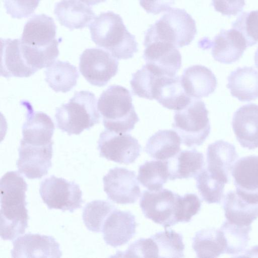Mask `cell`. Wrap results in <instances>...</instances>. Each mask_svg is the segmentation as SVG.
Returning <instances> with one entry per match:
<instances>
[{"label":"cell","instance_id":"obj_1","mask_svg":"<svg viewBox=\"0 0 258 258\" xmlns=\"http://www.w3.org/2000/svg\"><path fill=\"white\" fill-rule=\"evenodd\" d=\"M53 19L45 15H36L25 24L20 47L27 63L36 72L47 68L58 57L60 40L56 39Z\"/></svg>","mask_w":258,"mask_h":258},{"label":"cell","instance_id":"obj_2","mask_svg":"<svg viewBox=\"0 0 258 258\" xmlns=\"http://www.w3.org/2000/svg\"><path fill=\"white\" fill-rule=\"evenodd\" d=\"M27 188L25 179L17 171L7 172L1 178L0 233L3 240H13L28 227Z\"/></svg>","mask_w":258,"mask_h":258},{"label":"cell","instance_id":"obj_3","mask_svg":"<svg viewBox=\"0 0 258 258\" xmlns=\"http://www.w3.org/2000/svg\"><path fill=\"white\" fill-rule=\"evenodd\" d=\"M89 29L96 45L117 59L132 58L138 51L135 36L127 30L120 15L113 12H102L96 16Z\"/></svg>","mask_w":258,"mask_h":258},{"label":"cell","instance_id":"obj_4","mask_svg":"<svg viewBox=\"0 0 258 258\" xmlns=\"http://www.w3.org/2000/svg\"><path fill=\"white\" fill-rule=\"evenodd\" d=\"M97 108L105 129L126 133L139 121L128 90L119 85L109 86L101 94Z\"/></svg>","mask_w":258,"mask_h":258},{"label":"cell","instance_id":"obj_5","mask_svg":"<svg viewBox=\"0 0 258 258\" xmlns=\"http://www.w3.org/2000/svg\"><path fill=\"white\" fill-rule=\"evenodd\" d=\"M100 115L94 93L88 91L76 92L66 103L56 109L57 127L69 135H78L100 122Z\"/></svg>","mask_w":258,"mask_h":258},{"label":"cell","instance_id":"obj_6","mask_svg":"<svg viewBox=\"0 0 258 258\" xmlns=\"http://www.w3.org/2000/svg\"><path fill=\"white\" fill-rule=\"evenodd\" d=\"M196 33V22L191 16L184 9L171 8L148 28L144 44L160 41L182 47L189 44Z\"/></svg>","mask_w":258,"mask_h":258},{"label":"cell","instance_id":"obj_7","mask_svg":"<svg viewBox=\"0 0 258 258\" xmlns=\"http://www.w3.org/2000/svg\"><path fill=\"white\" fill-rule=\"evenodd\" d=\"M208 114L204 102L195 98L183 109L175 112L172 127L181 143L188 147L203 144L211 131Z\"/></svg>","mask_w":258,"mask_h":258},{"label":"cell","instance_id":"obj_8","mask_svg":"<svg viewBox=\"0 0 258 258\" xmlns=\"http://www.w3.org/2000/svg\"><path fill=\"white\" fill-rule=\"evenodd\" d=\"M39 193L43 202L49 209L73 213L81 208L84 203L79 184L54 175L41 181Z\"/></svg>","mask_w":258,"mask_h":258},{"label":"cell","instance_id":"obj_9","mask_svg":"<svg viewBox=\"0 0 258 258\" xmlns=\"http://www.w3.org/2000/svg\"><path fill=\"white\" fill-rule=\"evenodd\" d=\"M118 67L117 59L101 48L86 49L80 57V71L93 86H105L116 75Z\"/></svg>","mask_w":258,"mask_h":258},{"label":"cell","instance_id":"obj_10","mask_svg":"<svg viewBox=\"0 0 258 258\" xmlns=\"http://www.w3.org/2000/svg\"><path fill=\"white\" fill-rule=\"evenodd\" d=\"M178 194L161 188L156 191L145 190L140 201L144 216L166 229L177 223L176 219Z\"/></svg>","mask_w":258,"mask_h":258},{"label":"cell","instance_id":"obj_11","mask_svg":"<svg viewBox=\"0 0 258 258\" xmlns=\"http://www.w3.org/2000/svg\"><path fill=\"white\" fill-rule=\"evenodd\" d=\"M98 149L100 156L118 163L130 164L139 156L142 147L127 133H116L105 129L100 135Z\"/></svg>","mask_w":258,"mask_h":258},{"label":"cell","instance_id":"obj_12","mask_svg":"<svg viewBox=\"0 0 258 258\" xmlns=\"http://www.w3.org/2000/svg\"><path fill=\"white\" fill-rule=\"evenodd\" d=\"M103 182L108 198L115 203L134 204L140 196L141 190L134 171L114 167L104 176Z\"/></svg>","mask_w":258,"mask_h":258},{"label":"cell","instance_id":"obj_13","mask_svg":"<svg viewBox=\"0 0 258 258\" xmlns=\"http://www.w3.org/2000/svg\"><path fill=\"white\" fill-rule=\"evenodd\" d=\"M52 145H33L21 141L16 163L19 172L29 179L46 175L52 166Z\"/></svg>","mask_w":258,"mask_h":258},{"label":"cell","instance_id":"obj_14","mask_svg":"<svg viewBox=\"0 0 258 258\" xmlns=\"http://www.w3.org/2000/svg\"><path fill=\"white\" fill-rule=\"evenodd\" d=\"M12 257H60L59 244L51 236L28 233L13 242Z\"/></svg>","mask_w":258,"mask_h":258},{"label":"cell","instance_id":"obj_15","mask_svg":"<svg viewBox=\"0 0 258 258\" xmlns=\"http://www.w3.org/2000/svg\"><path fill=\"white\" fill-rule=\"evenodd\" d=\"M21 104L27 110L26 119L22 126L21 141L33 145H46L53 143L52 137L54 125L46 113L35 111L31 103L23 101Z\"/></svg>","mask_w":258,"mask_h":258},{"label":"cell","instance_id":"obj_16","mask_svg":"<svg viewBox=\"0 0 258 258\" xmlns=\"http://www.w3.org/2000/svg\"><path fill=\"white\" fill-rule=\"evenodd\" d=\"M236 192L247 201L258 203V156L239 159L232 171Z\"/></svg>","mask_w":258,"mask_h":258},{"label":"cell","instance_id":"obj_17","mask_svg":"<svg viewBox=\"0 0 258 258\" xmlns=\"http://www.w3.org/2000/svg\"><path fill=\"white\" fill-rule=\"evenodd\" d=\"M143 57L146 63L155 68L163 76H176L181 66V55L173 45L156 41L145 45Z\"/></svg>","mask_w":258,"mask_h":258},{"label":"cell","instance_id":"obj_18","mask_svg":"<svg viewBox=\"0 0 258 258\" xmlns=\"http://www.w3.org/2000/svg\"><path fill=\"white\" fill-rule=\"evenodd\" d=\"M138 224L128 211L114 209L106 219L102 232L107 245L116 247L127 243L135 235Z\"/></svg>","mask_w":258,"mask_h":258},{"label":"cell","instance_id":"obj_19","mask_svg":"<svg viewBox=\"0 0 258 258\" xmlns=\"http://www.w3.org/2000/svg\"><path fill=\"white\" fill-rule=\"evenodd\" d=\"M151 97L163 107L174 110L183 109L192 99L184 91L181 77L178 76L157 77L152 86Z\"/></svg>","mask_w":258,"mask_h":258},{"label":"cell","instance_id":"obj_20","mask_svg":"<svg viewBox=\"0 0 258 258\" xmlns=\"http://www.w3.org/2000/svg\"><path fill=\"white\" fill-rule=\"evenodd\" d=\"M232 125L240 145L249 150L258 148V105L249 103L234 113Z\"/></svg>","mask_w":258,"mask_h":258},{"label":"cell","instance_id":"obj_21","mask_svg":"<svg viewBox=\"0 0 258 258\" xmlns=\"http://www.w3.org/2000/svg\"><path fill=\"white\" fill-rule=\"evenodd\" d=\"M238 157L233 144L223 140L217 141L208 147L207 169L213 176L227 183Z\"/></svg>","mask_w":258,"mask_h":258},{"label":"cell","instance_id":"obj_22","mask_svg":"<svg viewBox=\"0 0 258 258\" xmlns=\"http://www.w3.org/2000/svg\"><path fill=\"white\" fill-rule=\"evenodd\" d=\"M211 46L214 59L225 64L239 60L247 47L242 35L234 28L221 30L214 37Z\"/></svg>","mask_w":258,"mask_h":258},{"label":"cell","instance_id":"obj_23","mask_svg":"<svg viewBox=\"0 0 258 258\" xmlns=\"http://www.w3.org/2000/svg\"><path fill=\"white\" fill-rule=\"evenodd\" d=\"M1 76L11 77H29L36 71L25 61L18 39H1Z\"/></svg>","mask_w":258,"mask_h":258},{"label":"cell","instance_id":"obj_24","mask_svg":"<svg viewBox=\"0 0 258 258\" xmlns=\"http://www.w3.org/2000/svg\"><path fill=\"white\" fill-rule=\"evenodd\" d=\"M185 93L191 98L200 99L212 94L217 87V79L205 66L194 65L185 69L181 76Z\"/></svg>","mask_w":258,"mask_h":258},{"label":"cell","instance_id":"obj_25","mask_svg":"<svg viewBox=\"0 0 258 258\" xmlns=\"http://www.w3.org/2000/svg\"><path fill=\"white\" fill-rule=\"evenodd\" d=\"M54 13L59 23L70 30L88 26L96 17L91 8L80 0H60Z\"/></svg>","mask_w":258,"mask_h":258},{"label":"cell","instance_id":"obj_26","mask_svg":"<svg viewBox=\"0 0 258 258\" xmlns=\"http://www.w3.org/2000/svg\"><path fill=\"white\" fill-rule=\"evenodd\" d=\"M231 95L242 102L258 98V72L252 67H238L227 78Z\"/></svg>","mask_w":258,"mask_h":258},{"label":"cell","instance_id":"obj_27","mask_svg":"<svg viewBox=\"0 0 258 258\" xmlns=\"http://www.w3.org/2000/svg\"><path fill=\"white\" fill-rule=\"evenodd\" d=\"M166 161L168 162L169 179L172 180L195 177L205 166L203 153L195 149L181 151Z\"/></svg>","mask_w":258,"mask_h":258},{"label":"cell","instance_id":"obj_28","mask_svg":"<svg viewBox=\"0 0 258 258\" xmlns=\"http://www.w3.org/2000/svg\"><path fill=\"white\" fill-rule=\"evenodd\" d=\"M227 220L240 226H251L258 218V203L249 202L234 191H229L224 200Z\"/></svg>","mask_w":258,"mask_h":258},{"label":"cell","instance_id":"obj_29","mask_svg":"<svg viewBox=\"0 0 258 258\" xmlns=\"http://www.w3.org/2000/svg\"><path fill=\"white\" fill-rule=\"evenodd\" d=\"M181 143L176 132L172 130H160L148 139L145 151L153 158L166 161L180 151Z\"/></svg>","mask_w":258,"mask_h":258},{"label":"cell","instance_id":"obj_30","mask_svg":"<svg viewBox=\"0 0 258 258\" xmlns=\"http://www.w3.org/2000/svg\"><path fill=\"white\" fill-rule=\"evenodd\" d=\"M45 80L56 92L66 93L77 84L79 74L77 68L68 61L55 60L45 71Z\"/></svg>","mask_w":258,"mask_h":258},{"label":"cell","instance_id":"obj_31","mask_svg":"<svg viewBox=\"0 0 258 258\" xmlns=\"http://www.w3.org/2000/svg\"><path fill=\"white\" fill-rule=\"evenodd\" d=\"M192 247L198 257H217L225 253L226 243L220 229L209 228L196 232Z\"/></svg>","mask_w":258,"mask_h":258},{"label":"cell","instance_id":"obj_32","mask_svg":"<svg viewBox=\"0 0 258 258\" xmlns=\"http://www.w3.org/2000/svg\"><path fill=\"white\" fill-rule=\"evenodd\" d=\"M169 178L167 161H149L141 165L137 179L141 184L151 191L161 189Z\"/></svg>","mask_w":258,"mask_h":258},{"label":"cell","instance_id":"obj_33","mask_svg":"<svg viewBox=\"0 0 258 258\" xmlns=\"http://www.w3.org/2000/svg\"><path fill=\"white\" fill-rule=\"evenodd\" d=\"M220 229L225 240V253L238 254L245 250L249 240L251 226L238 225L226 220Z\"/></svg>","mask_w":258,"mask_h":258},{"label":"cell","instance_id":"obj_34","mask_svg":"<svg viewBox=\"0 0 258 258\" xmlns=\"http://www.w3.org/2000/svg\"><path fill=\"white\" fill-rule=\"evenodd\" d=\"M115 209L113 205L104 200H94L87 203L82 214L86 227L92 232H102L106 219Z\"/></svg>","mask_w":258,"mask_h":258},{"label":"cell","instance_id":"obj_35","mask_svg":"<svg viewBox=\"0 0 258 258\" xmlns=\"http://www.w3.org/2000/svg\"><path fill=\"white\" fill-rule=\"evenodd\" d=\"M158 249V257H184V244L182 234L169 229L156 233L151 236Z\"/></svg>","mask_w":258,"mask_h":258},{"label":"cell","instance_id":"obj_36","mask_svg":"<svg viewBox=\"0 0 258 258\" xmlns=\"http://www.w3.org/2000/svg\"><path fill=\"white\" fill-rule=\"evenodd\" d=\"M196 186L202 199L208 204H219L224 196L225 183L204 168L196 177Z\"/></svg>","mask_w":258,"mask_h":258},{"label":"cell","instance_id":"obj_37","mask_svg":"<svg viewBox=\"0 0 258 258\" xmlns=\"http://www.w3.org/2000/svg\"><path fill=\"white\" fill-rule=\"evenodd\" d=\"M232 26L242 35L247 47L258 43V10L242 13Z\"/></svg>","mask_w":258,"mask_h":258},{"label":"cell","instance_id":"obj_38","mask_svg":"<svg viewBox=\"0 0 258 258\" xmlns=\"http://www.w3.org/2000/svg\"><path fill=\"white\" fill-rule=\"evenodd\" d=\"M201 201L195 194L188 193L177 198L176 219L178 222H189L200 210Z\"/></svg>","mask_w":258,"mask_h":258},{"label":"cell","instance_id":"obj_39","mask_svg":"<svg viewBox=\"0 0 258 258\" xmlns=\"http://www.w3.org/2000/svg\"><path fill=\"white\" fill-rule=\"evenodd\" d=\"M122 254L123 257H158V249L152 237L141 238L131 244Z\"/></svg>","mask_w":258,"mask_h":258},{"label":"cell","instance_id":"obj_40","mask_svg":"<svg viewBox=\"0 0 258 258\" xmlns=\"http://www.w3.org/2000/svg\"><path fill=\"white\" fill-rule=\"evenodd\" d=\"M40 0H3L6 12L13 18L20 19L31 16Z\"/></svg>","mask_w":258,"mask_h":258},{"label":"cell","instance_id":"obj_41","mask_svg":"<svg viewBox=\"0 0 258 258\" xmlns=\"http://www.w3.org/2000/svg\"><path fill=\"white\" fill-rule=\"evenodd\" d=\"M215 10L223 15L236 16L245 5V0H212Z\"/></svg>","mask_w":258,"mask_h":258},{"label":"cell","instance_id":"obj_42","mask_svg":"<svg viewBox=\"0 0 258 258\" xmlns=\"http://www.w3.org/2000/svg\"><path fill=\"white\" fill-rule=\"evenodd\" d=\"M140 6L148 13L157 15L168 12L175 0H139Z\"/></svg>","mask_w":258,"mask_h":258},{"label":"cell","instance_id":"obj_43","mask_svg":"<svg viewBox=\"0 0 258 258\" xmlns=\"http://www.w3.org/2000/svg\"><path fill=\"white\" fill-rule=\"evenodd\" d=\"M87 5L94 6L99 3L104 2L106 0H80Z\"/></svg>","mask_w":258,"mask_h":258},{"label":"cell","instance_id":"obj_44","mask_svg":"<svg viewBox=\"0 0 258 258\" xmlns=\"http://www.w3.org/2000/svg\"><path fill=\"white\" fill-rule=\"evenodd\" d=\"M254 62L256 68L258 69V48L254 54Z\"/></svg>","mask_w":258,"mask_h":258}]
</instances>
